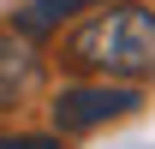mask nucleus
Returning a JSON list of instances; mask_svg holds the SVG:
<instances>
[{
	"label": "nucleus",
	"instance_id": "1",
	"mask_svg": "<svg viewBox=\"0 0 155 149\" xmlns=\"http://www.w3.org/2000/svg\"><path fill=\"white\" fill-rule=\"evenodd\" d=\"M66 54L101 78H155V12L149 6H107L72 36Z\"/></svg>",
	"mask_w": 155,
	"mask_h": 149
},
{
	"label": "nucleus",
	"instance_id": "3",
	"mask_svg": "<svg viewBox=\"0 0 155 149\" xmlns=\"http://www.w3.org/2000/svg\"><path fill=\"white\" fill-rule=\"evenodd\" d=\"M36 84V54L24 30H0V108H18V95Z\"/></svg>",
	"mask_w": 155,
	"mask_h": 149
},
{
	"label": "nucleus",
	"instance_id": "4",
	"mask_svg": "<svg viewBox=\"0 0 155 149\" xmlns=\"http://www.w3.org/2000/svg\"><path fill=\"white\" fill-rule=\"evenodd\" d=\"M90 6H114V0H30V6L18 12V30L24 36H48V30H60L66 18L90 12Z\"/></svg>",
	"mask_w": 155,
	"mask_h": 149
},
{
	"label": "nucleus",
	"instance_id": "2",
	"mask_svg": "<svg viewBox=\"0 0 155 149\" xmlns=\"http://www.w3.org/2000/svg\"><path fill=\"white\" fill-rule=\"evenodd\" d=\"M137 101H143V95H137L131 84H78V90H60L54 125L60 131H96V125H107V119L137 113Z\"/></svg>",
	"mask_w": 155,
	"mask_h": 149
},
{
	"label": "nucleus",
	"instance_id": "5",
	"mask_svg": "<svg viewBox=\"0 0 155 149\" xmlns=\"http://www.w3.org/2000/svg\"><path fill=\"white\" fill-rule=\"evenodd\" d=\"M0 149H60V137H0Z\"/></svg>",
	"mask_w": 155,
	"mask_h": 149
}]
</instances>
